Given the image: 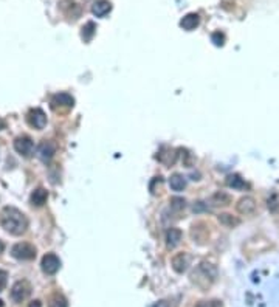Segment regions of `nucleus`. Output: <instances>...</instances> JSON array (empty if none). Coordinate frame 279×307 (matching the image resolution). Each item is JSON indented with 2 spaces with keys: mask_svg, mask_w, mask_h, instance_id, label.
<instances>
[{
  "mask_svg": "<svg viewBox=\"0 0 279 307\" xmlns=\"http://www.w3.org/2000/svg\"><path fill=\"white\" fill-rule=\"evenodd\" d=\"M171 208L175 211H182L185 208V199L182 197H172L171 199Z\"/></svg>",
  "mask_w": 279,
  "mask_h": 307,
  "instance_id": "nucleus-24",
  "label": "nucleus"
},
{
  "mask_svg": "<svg viewBox=\"0 0 279 307\" xmlns=\"http://www.w3.org/2000/svg\"><path fill=\"white\" fill-rule=\"evenodd\" d=\"M28 307H42V303L39 301V300H36V301H33V303H29Z\"/></svg>",
  "mask_w": 279,
  "mask_h": 307,
  "instance_id": "nucleus-30",
  "label": "nucleus"
},
{
  "mask_svg": "<svg viewBox=\"0 0 279 307\" xmlns=\"http://www.w3.org/2000/svg\"><path fill=\"white\" fill-rule=\"evenodd\" d=\"M154 307H169V304L166 301H158Z\"/></svg>",
  "mask_w": 279,
  "mask_h": 307,
  "instance_id": "nucleus-31",
  "label": "nucleus"
},
{
  "mask_svg": "<svg viewBox=\"0 0 279 307\" xmlns=\"http://www.w3.org/2000/svg\"><path fill=\"white\" fill-rule=\"evenodd\" d=\"M75 104V100L68 93H57L52 98V109L55 111H68Z\"/></svg>",
  "mask_w": 279,
  "mask_h": 307,
  "instance_id": "nucleus-5",
  "label": "nucleus"
},
{
  "mask_svg": "<svg viewBox=\"0 0 279 307\" xmlns=\"http://www.w3.org/2000/svg\"><path fill=\"white\" fill-rule=\"evenodd\" d=\"M172 269L177 272V273H185L188 265H189V256L186 253H177L174 257H172Z\"/></svg>",
  "mask_w": 279,
  "mask_h": 307,
  "instance_id": "nucleus-11",
  "label": "nucleus"
},
{
  "mask_svg": "<svg viewBox=\"0 0 279 307\" xmlns=\"http://www.w3.org/2000/svg\"><path fill=\"white\" fill-rule=\"evenodd\" d=\"M208 228H205V223L198 222V223H194L193 225V230H191V237L194 239V242H205L208 239Z\"/></svg>",
  "mask_w": 279,
  "mask_h": 307,
  "instance_id": "nucleus-16",
  "label": "nucleus"
},
{
  "mask_svg": "<svg viewBox=\"0 0 279 307\" xmlns=\"http://www.w3.org/2000/svg\"><path fill=\"white\" fill-rule=\"evenodd\" d=\"M11 254L19 261H31L36 257V247L28 242H19L11 249Z\"/></svg>",
  "mask_w": 279,
  "mask_h": 307,
  "instance_id": "nucleus-2",
  "label": "nucleus"
},
{
  "mask_svg": "<svg viewBox=\"0 0 279 307\" xmlns=\"http://www.w3.org/2000/svg\"><path fill=\"white\" fill-rule=\"evenodd\" d=\"M27 121L31 127L41 131V129H44L47 126V115L44 113V111H41V109H33V111L28 112Z\"/></svg>",
  "mask_w": 279,
  "mask_h": 307,
  "instance_id": "nucleus-8",
  "label": "nucleus"
},
{
  "mask_svg": "<svg viewBox=\"0 0 279 307\" xmlns=\"http://www.w3.org/2000/svg\"><path fill=\"white\" fill-rule=\"evenodd\" d=\"M198 24H200V17H198V14H195V13L186 14L180 21V27L183 29H186V31H193V29H195L198 27Z\"/></svg>",
  "mask_w": 279,
  "mask_h": 307,
  "instance_id": "nucleus-15",
  "label": "nucleus"
},
{
  "mask_svg": "<svg viewBox=\"0 0 279 307\" xmlns=\"http://www.w3.org/2000/svg\"><path fill=\"white\" fill-rule=\"evenodd\" d=\"M226 185L233 188V190H244V188H248V185L245 183L244 179H241L237 174H231L226 177Z\"/></svg>",
  "mask_w": 279,
  "mask_h": 307,
  "instance_id": "nucleus-20",
  "label": "nucleus"
},
{
  "mask_svg": "<svg viewBox=\"0 0 279 307\" xmlns=\"http://www.w3.org/2000/svg\"><path fill=\"white\" fill-rule=\"evenodd\" d=\"M95 31H96V25L93 22H87L84 27H83V39H84V42H90L93 36H95Z\"/></svg>",
  "mask_w": 279,
  "mask_h": 307,
  "instance_id": "nucleus-22",
  "label": "nucleus"
},
{
  "mask_svg": "<svg viewBox=\"0 0 279 307\" xmlns=\"http://www.w3.org/2000/svg\"><path fill=\"white\" fill-rule=\"evenodd\" d=\"M175 157H177L175 151L167 149L166 154H160V155H158V160H160L162 163H165V165H167V166H171V165L175 163Z\"/></svg>",
  "mask_w": 279,
  "mask_h": 307,
  "instance_id": "nucleus-23",
  "label": "nucleus"
},
{
  "mask_svg": "<svg viewBox=\"0 0 279 307\" xmlns=\"http://www.w3.org/2000/svg\"><path fill=\"white\" fill-rule=\"evenodd\" d=\"M29 293H31V284H29L28 281L22 279V281H17L13 287H11V300L14 303H22L25 301Z\"/></svg>",
  "mask_w": 279,
  "mask_h": 307,
  "instance_id": "nucleus-3",
  "label": "nucleus"
},
{
  "mask_svg": "<svg viewBox=\"0 0 279 307\" xmlns=\"http://www.w3.org/2000/svg\"><path fill=\"white\" fill-rule=\"evenodd\" d=\"M112 11V3L109 0H96L92 6V13L96 17H104Z\"/></svg>",
  "mask_w": 279,
  "mask_h": 307,
  "instance_id": "nucleus-13",
  "label": "nucleus"
},
{
  "mask_svg": "<svg viewBox=\"0 0 279 307\" xmlns=\"http://www.w3.org/2000/svg\"><path fill=\"white\" fill-rule=\"evenodd\" d=\"M0 226L9 234L21 236L28 228V219L21 210H17V208L5 206L3 210L0 211Z\"/></svg>",
  "mask_w": 279,
  "mask_h": 307,
  "instance_id": "nucleus-1",
  "label": "nucleus"
},
{
  "mask_svg": "<svg viewBox=\"0 0 279 307\" xmlns=\"http://www.w3.org/2000/svg\"><path fill=\"white\" fill-rule=\"evenodd\" d=\"M219 222H221V225L226 226V228H234V226L241 223V219H239V217H234L230 213H221L219 214Z\"/></svg>",
  "mask_w": 279,
  "mask_h": 307,
  "instance_id": "nucleus-18",
  "label": "nucleus"
},
{
  "mask_svg": "<svg viewBox=\"0 0 279 307\" xmlns=\"http://www.w3.org/2000/svg\"><path fill=\"white\" fill-rule=\"evenodd\" d=\"M194 307H223V304L219 300H209V301H198Z\"/></svg>",
  "mask_w": 279,
  "mask_h": 307,
  "instance_id": "nucleus-25",
  "label": "nucleus"
},
{
  "mask_svg": "<svg viewBox=\"0 0 279 307\" xmlns=\"http://www.w3.org/2000/svg\"><path fill=\"white\" fill-rule=\"evenodd\" d=\"M14 149L24 157H29L34 151V143H33L31 138L27 137V135L17 137L14 140Z\"/></svg>",
  "mask_w": 279,
  "mask_h": 307,
  "instance_id": "nucleus-6",
  "label": "nucleus"
},
{
  "mask_svg": "<svg viewBox=\"0 0 279 307\" xmlns=\"http://www.w3.org/2000/svg\"><path fill=\"white\" fill-rule=\"evenodd\" d=\"M195 276H202V278L205 279L206 287H208L209 284L216 281V278H217V269H216L213 264L202 262L200 265L197 267V272L193 273V278H195Z\"/></svg>",
  "mask_w": 279,
  "mask_h": 307,
  "instance_id": "nucleus-4",
  "label": "nucleus"
},
{
  "mask_svg": "<svg viewBox=\"0 0 279 307\" xmlns=\"http://www.w3.org/2000/svg\"><path fill=\"white\" fill-rule=\"evenodd\" d=\"M42 272L47 275H55L59 269H61V259L55 253H48L42 257Z\"/></svg>",
  "mask_w": 279,
  "mask_h": 307,
  "instance_id": "nucleus-7",
  "label": "nucleus"
},
{
  "mask_svg": "<svg viewBox=\"0 0 279 307\" xmlns=\"http://www.w3.org/2000/svg\"><path fill=\"white\" fill-rule=\"evenodd\" d=\"M182 237H183L182 230L169 228L166 231V245H167V249H175V247L182 242Z\"/></svg>",
  "mask_w": 279,
  "mask_h": 307,
  "instance_id": "nucleus-14",
  "label": "nucleus"
},
{
  "mask_svg": "<svg viewBox=\"0 0 279 307\" xmlns=\"http://www.w3.org/2000/svg\"><path fill=\"white\" fill-rule=\"evenodd\" d=\"M0 307H5V304H3V301H2V300H0Z\"/></svg>",
  "mask_w": 279,
  "mask_h": 307,
  "instance_id": "nucleus-33",
  "label": "nucleus"
},
{
  "mask_svg": "<svg viewBox=\"0 0 279 307\" xmlns=\"http://www.w3.org/2000/svg\"><path fill=\"white\" fill-rule=\"evenodd\" d=\"M3 250H5V244H3L2 241H0V254L3 253Z\"/></svg>",
  "mask_w": 279,
  "mask_h": 307,
  "instance_id": "nucleus-32",
  "label": "nucleus"
},
{
  "mask_svg": "<svg viewBox=\"0 0 279 307\" xmlns=\"http://www.w3.org/2000/svg\"><path fill=\"white\" fill-rule=\"evenodd\" d=\"M194 213H198V211H202V210H205V206H203V202H197L195 205H194Z\"/></svg>",
  "mask_w": 279,
  "mask_h": 307,
  "instance_id": "nucleus-29",
  "label": "nucleus"
},
{
  "mask_svg": "<svg viewBox=\"0 0 279 307\" xmlns=\"http://www.w3.org/2000/svg\"><path fill=\"white\" fill-rule=\"evenodd\" d=\"M47 199H48V193L44 190V188H37V190L33 191L31 194V205L33 206H44L47 203Z\"/></svg>",
  "mask_w": 279,
  "mask_h": 307,
  "instance_id": "nucleus-17",
  "label": "nucleus"
},
{
  "mask_svg": "<svg viewBox=\"0 0 279 307\" xmlns=\"http://www.w3.org/2000/svg\"><path fill=\"white\" fill-rule=\"evenodd\" d=\"M6 278H8V273L3 272V270H0V292H2L5 289V285H6Z\"/></svg>",
  "mask_w": 279,
  "mask_h": 307,
  "instance_id": "nucleus-28",
  "label": "nucleus"
},
{
  "mask_svg": "<svg viewBox=\"0 0 279 307\" xmlns=\"http://www.w3.org/2000/svg\"><path fill=\"white\" fill-rule=\"evenodd\" d=\"M231 200H233V197L225 191H216L209 197V203L213 206H228L231 203Z\"/></svg>",
  "mask_w": 279,
  "mask_h": 307,
  "instance_id": "nucleus-12",
  "label": "nucleus"
},
{
  "mask_svg": "<svg viewBox=\"0 0 279 307\" xmlns=\"http://www.w3.org/2000/svg\"><path fill=\"white\" fill-rule=\"evenodd\" d=\"M48 307H68V303L64 295L55 293L48 298Z\"/></svg>",
  "mask_w": 279,
  "mask_h": 307,
  "instance_id": "nucleus-21",
  "label": "nucleus"
},
{
  "mask_svg": "<svg viewBox=\"0 0 279 307\" xmlns=\"http://www.w3.org/2000/svg\"><path fill=\"white\" fill-rule=\"evenodd\" d=\"M256 208H257L256 200L253 199V197H250V195L242 197V199L236 203V210H237V213H241V214H244V216H251V214L256 211Z\"/></svg>",
  "mask_w": 279,
  "mask_h": 307,
  "instance_id": "nucleus-9",
  "label": "nucleus"
},
{
  "mask_svg": "<svg viewBox=\"0 0 279 307\" xmlns=\"http://www.w3.org/2000/svg\"><path fill=\"white\" fill-rule=\"evenodd\" d=\"M268 210L272 213H278L279 211V202L276 199V195H272L270 199H268Z\"/></svg>",
  "mask_w": 279,
  "mask_h": 307,
  "instance_id": "nucleus-27",
  "label": "nucleus"
},
{
  "mask_svg": "<svg viewBox=\"0 0 279 307\" xmlns=\"http://www.w3.org/2000/svg\"><path fill=\"white\" fill-rule=\"evenodd\" d=\"M169 186H171L172 191H183L186 186L185 177L180 174H172L171 177H169Z\"/></svg>",
  "mask_w": 279,
  "mask_h": 307,
  "instance_id": "nucleus-19",
  "label": "nucleus"
},
{
  "mask_svg": "<svg viewBox=\"0 0 279 307\" xmlns=\"http://www.w3.org/2000/svg\"><path fill=\"white\" fill-rule=\"evenodd\" d=\"M55 154H56V144L50 140H44L37 147V157L41 158L42 162L52 160Z\"/></svg>",
  "mask_w": 279,
  "mask_h": 307,
  "instance_id": "nucleus-10",
  "label": "nucleus"
},
{
  "mask_svg": "<svg viewBox=\"0 0 279 307\" xmlns=\"http://www.w3.org/2000/svg\"><path fill=\"white\" fill-rule=\"evenodd\" d=\"M211 41L217 45V47H222L225 44V34L221 33V31H214L211 34Z\"/></svg>",
  "mask_w": 279,
  "mask_h": 307,
  "instance_id": "nucleus-26",
  "label": "nucleus"
}]
</instances>
